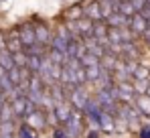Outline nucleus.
<instances>
[{
  "label": "nucleus",
  "mask_w": 150,
  "mask_h": 138,
  "mask_svg": "<svg viewBox=\"0 0 150 138\" xmlns=\"http://www.w3.org/2000/svg\"><path fill=\"white\" fill-rule=\"evenodd\" d=\"M28 21L35 24V41L41 43V45H45V47H49L51 39H53V28L49 26V23L43 21V18H39V14H33Z\"/></svg>",
  "instance_id": "1"
},
{
  "label": "nucleus",
  "mask_w": 150,
  "mask_h": 138,
  "mask_svg": "<svg viewBox=\"0 0 150 138\" xmlns=\"http://www.w3.org/2000/svg\"><path fill=\"white\" fill-rule=\"evenodd\" d=\"M89 90H87V85H77L73 87L71 92H69V97H67V102H69V106L77 110V112H81L83 108H85V104H87V100H89Z\"/></svg>",
  "instance_id": "2"
},
{
  "label": "nucleus",
  "mask_w": 150,
  "mask_h": 138,
  "mask_svg": "<svg viewBox=\"0 0 150 138\" xmlns=\"http://www.w3.org/2000/svg\"><path fill=\"white\" fill-rule=\"evenodd\" d=\"M45 90H47V87L43 85V81L39 79V75H30V79H28V83H26V100H30V102L39 108Z\"/></svg>",
  "instance_id": "3"
},
{
  "label": "nucleus",
  "mask_w": 150,
  "mask_h": 138,
  "mask_svg": "<svg viewBox=\"0 0 150 138\" xmlns=\"http://www.w3.org/2000/svg\"><path fill=\"white\" fill-rule=\"evenodd\" d=\"M16 35H18L21 43H23V49L30 47L35 43V24L30 23V21H25V23L16 24Z\"/></svg>",
  "instance_id": "4"
},
{
  "label": "nucleus",
  "mask_w": 150,
  "mask_h": 138,
  "mask_svg": "<svg viewBox=\"0 0 150 138\" xmlns=\"http://www.w3.org/2000/svg\"><path fill=\"white\" fill-rule=\"evenodd\" d=\"M140 57H142V51H140L136 41L120 45V61H138L140 63Z\"/></svg>",
  "instance_id": "5"
},
{
  "label": "nucleus",
  "mask_w": 150,
  "mask_h": 138,
  "mask_svg": "<svg viewBox=\"0 0 150 138\" xmlns=\"http://www.w3.org/2000/svg\"><path fill=\"white\" fill-rule=\"evenodd\" d=\"M23 122L28 124V126H30L33 130H37V132H43V130H47V128H49V126H47V114H45L41 108H37L33 114H28Z\"/></svg>",
  "instance_id": "6"
},
{
  "label": "nucleus",
  "mask_w": 150,
  "mask_h": 138,
  "mask_svg": "<svg viewBox=\"0 0 150 138\" xmlns=\"http://www.w3.org/2000/svg\"><path fill=\"white\" fill-rule=\"evenodd\" d=\"M128 28H130V33L138 39V37H144V33L148 31V21L142 16V14H134V16H130V23H128Z\"/></svg>",
  "instance_id": "7"
},
{
  "label": "nucleus",
  "mask_w": 150,
  "mask_h": 138,
  "mask_svg": "<svg viewBox=\"0 0 150 138\" xmlns=\"http://www.w3.org/2000/svg\"><path fill=\"white\" fill-rule=\"evenodd\" d=\"M87 53V49L83 45V41L79 39V37H73L69 43H67V51H65V57H69V59H81L83 55Z\"/></svg>",
  "instance_id": "8"
},
{
  "label": "nucleus",
  "mask_w": 150,
  "mask_h": 138,
  "mask_svg": "<svg viewBox=\"0 0 150 138\" xmlns=\"http://www.w3.org/2000/svg\"><path fill=\"white\" fill-rule=\"evenodd\" d=\"M71 112H73V108L69 106V102H61V104H55V106H53V114L57 118L59 126H65V124L69 122Z\"/></svg>",
  "instance_id": "9"
},
{
  "label": "nucleus",
  "mask_w": 150,
  "mask_h": 138,
  "mask_svg": "<svg viewBox=\"0 0 150 138\" xmlns=\"http://www.w3.org/2000/svg\"><path fill=\"white\" fill-rule=\"evenodd\" d=\"M4 37H6L4 49H6L10 55H14V53H18V51H23V43H21V39H18V35H16V26H14L12 31L4 33Z\"/></svg>",
  "instance_id": "10"
},
{
  "label": "nucleus",
  "mask_w": 150,
  "mask_h": 138,
  "mask_svg": "<svg viewBox=\"0 0 150 138\" xmlns=\"http://www.w3.org/2000/svg\"><path fill=\"white\" fill-rule=\"evenodd\" d=\"M98 130L101 134H116V128H114V118L110 114H105L103 110L98 116Z\"/></svg>",
  "instance_id": "11"
},
{
  "label": "nucleus",
  "mask_w": 150,
  "mask_h": 138,
  "mask_svg": "<svg viewBox=\"0 0 150 138\" xmlns=\"http://www.w3.org/2000/svg\"><path fill=\"white\" fill-rule=\"evenodd\" d=\"M134 108L138 110V114L142 116V118H150V97L146 93H142V95H134Z\"/></svg>",
  "instance_id": "12"
},
{
  "label": "nucleus",
  "mask_w": 150,
  "mask_h": 138,
  "mask_svg": "<svg viewBox=\"0 0 150 138\" xmlns=\"http://www.w3.org/2000/svg\"><path fill=\"white\" fill-rule=\"evenodd\" d=\"M81 16H83V4H81V0L69 4L63 10V21H79Z\"/></svg>",
  "instance_id": "13"
},
{
  "label": "nucleus",
  "mask_w": 150,
  "mask_h": 138,
  "mask_svg": "<svg viewBox=\"0 0 150 138\" xmlns=\"http://www.w3.org/2000/svg\"><path fill=\"white\" fill-rule=\"evenodd\" d=\"M10 106H12V112H14L16 122H23V120H25V110H26V95L12 97V100H10Z\"/></svg>",
  "instance_id": "14"
},
{
  "label": "nucleus",
  "mask_w": 150,
  "mask_h": 138,
  "mask_svg": "<svg viewBox=\"0 0 150 138\" xmlns=\"http://www.w3.org/2000/svg\"><path fill=\"white\" fill-rule=\"evenodd\" d=\"M49 90V95L51 100H53V104H61V102H67V97H69V92L61 85V83H53Z\"/></svg>",
  "instance_id": "15"
},
{
  "label": "nucleus",
  "mask_w": 150,
  "mask_h": 138,
  "mask_svg": "<svg viewBox=\"0 0 150 138\" xmlns=\"http://www.w3.org/2000/svg\"><path fill=\"white\" fill-rule=\"evenodd\" d=\"M103 23L108 24L110 28H124V26H128V23H130V18H126L124 14H120V12H112Z\"/></svg>",
  "instance_id": "16"
},
{
  "label": "nucleus",
  "mask_w": 150,
  "mask_h": 138,
  "mask_svg": "<svg viewBox=\"0 0 150 138\" xmlns=\"http://www.w3.org/2000/svg\"><path fill=\"white\" fill-rule=\"evenodd\" d=\"M118 65H120V57H116V55L105 53V55L100 59V67L105 69V71H110V73H114V71L118 69Z\"/></svg>",
  "instance_id": "17"
},
{
  "label": "nucleus",
  "mask_w": 150,
  "mask_h": 138,
  "mask_svg": "<svg viewBox=\"0 0 150 138\" xmlns=\"http://www.w3.org/2000/svg\"><path fill=\"white\" fill-rule=\"evenodd\" d=\"M75 23H77V33H79V39H87V37H91L93 23H91L89 18L81 16V18H79V21H75Z\"/></svg>",
  "instance_id": "18"
},
{
  "label": "nucleus",
  "mask_w": 150,
  "mask_h": 138,
  "mask_svg": "<svg viewBox=\"0 0 150 138\" xmlns=\"http://www.w3.org/2000/svg\"><path fill=\"white\" fill-rule=\"evenodd\" d=\"M132 79H138V81H150V67L148 65H142L138 63L134 73H132Z\"/></svg>",
  "instance_id": "19"
},
{
  "label": "nucleus",
  "mask_w": 150,
  "mask_h": 138,
  "mask_svg": "<svg viewBox=\"0 0 150 138\" xmlns=\"http://www.w3.org/2000/svg\"><path fill=\"white\" fill-rule=\"evenodd\" d=\"M16 136H18V138H39V132H37V130H33L28 124H25V122H18Z\"/></svg>",
  "instance_id": "20"
},
{
  "label": "nucleus",
  "mask_w": 150,
  "mask_h": 138,
  "mask_svg": "<svg viewBox=\"0 0 150 138\" xmlns=\"http://www.w3.org/2000/svg\"><path fill=\"white\" fill-rule=\"evenodd\" d=\"M43 67V57H39V55H28V61H26V69L33 73V75H37L39 71Z\"/></svg>",
  "instance_id": "21"
},
{
  "label": "nucleus",
  "mask_w": 150,
  "mask_h": 138,
  "mask_svg": "<svg viewBox=\"0 0 150 138\" xmlns=\"http://www.w3.org/2000/svg\"><path fill=\"white\" fill-rule=\"evenodd\" d=\"M0 122H16V118H14V112H12V106H10V102H6V104L0 108Z\"/></svg>",
  "instance_id": "22"
},
{
  "label": "nucleus",
  "mask_w": 150,
  "mask_h": 138,
  "mask_svg": "<svg viewBox=\"0 0 150 138\" xmlns=\"http://www.w3.org/2000/svg\"><path fill=\"white\" fill-rule=\"evenodd\" d=\"M18 122H0V136H14Z\"/></svg>",
  "instance_id": "23"
},
{
  "label": "nucleus",
  "mask_w": 150,
  "mask_h": 138,
  "mask_svg": "<svg viewBox=\"0 0 150 138\" xmlns=\"http://www.w3.org/2000/svg\"><path fill=\"white\" fill-rule=\"evenodd\" d=\"M47 51H49V47L41 45V43H37V41H35L30 47H26V49H25L26 55H39V57H45V55H47Z\"/></svg>",
  "instance_id": "24"
},
{
  "label": "nucleus",
  "mask_w": 150,
  "mask_h": 138,
  "mask_svg": "<svg viewBox=\"0 0 150 138\" xmlns=\"http://www.w3.org/2000/svg\"><path fill=\"white\" fill-rule=\"evenodd\" d=\"M0 65H2V69H4V71H10V69L14 67L12 55H10L6 49H2V51H0Z\"/></svg>",
  "instance_id": "25"
},
{
  "label": "nucleus",
  "mask_w": 150,
  "mask_h": 138,
  "mask_svg": "<svg viewBox=\"0 0 150 138\" xmlns=\"http://www.w3.org/2000/svg\"><path fill=\"white\" fill-rule=\"evenodd\" d=\"M116 12L124 14L126 18H130V16H134V14H136V10H134V6H132V2H130V0L120 2V4H118V8H116Z\"/></svg>",
  "instance_id": "26"
},
{
  "label": "nucleus",
  "mask_w": 150,
  "mask_h": 138,
  "mask_svg": "<svg viewBox=\"0 0 150 138\" xmlns=\"http://www.w3.org/2000/svg\"><path fill=\"white\" fill-rule=\"evenodd\" d=\"M47 57H49V61L53 65H63V63H65V53H61V51L49 49V51H47Z\"/></svg>",
  "instance_id": "27"
},
{
  "label": "nucleus",
  "mask_w": 150,
  "mask_h": 138,
  "mask_svg": "<svg viewBox=\"0 0 150 138\" xmlns=\"http://www.w3.org/2000/svg\"><path fill=\"white\" fill-rule=\"evenodd\" d=\"M108 43L110 45H122V35H120V28H110L108 26Z\"/></svg>",
  "instance_id": "28"
},
{
  "label": "nucleus",
  "mask_w": 150,
  "mask_h": 138,
  "mask_svg": "<svg viewBox=\"0 0 150 138\" xmlns=\"http://www.w3.org/2000/svg\"><path fill=\"white\" fill-rule=\"evenodd\" d=\"M85 69V79H87V83H96L98 79H100V65H96V67H83Z\"/></svg>",
  "instance_id": "29"
},
{
  "label": "nucleus",
  "mask_w": 150,
  "mask_h": 138,
  "mask_svg": "<svg viewBox=\"0 0 150 138\" xmlns=\"http://www.w3.org/2000/svg\"><path fill=\"white\" fill-rule=\"evenodd\" d=\"M12 61H14V67H18V69L26 67V61H28V55L25 53V49H23V51H18V53H14V55H12Z\"/></svg>",
  "instance_id": "30"
},
{
  "label": "nucleus",
  "mask_w": 150,
  "mask_h": 138,
  "mask_svg": "<svg viewBox=\"0 0 150 138\" xmlns=\"http://www.w3.org/2000/svg\"><path fill=\"white\" fill-rule=\"evenodd\" d=\"M79 63H81V67H96V65H100V59L93 57L91 53H85V55L79 59Z\"/></svg>",
  "instance_id": "31"
},
{
  "label": "nucleus",
  "mask_w": 150,
  "mask_h": 138,
  "mask_svg": "<svg viewBox=\"0 0 150 138\" xmlns=\"http://www.w3.org/2000/svg\"><path fill=\"white\" fill-rule=\"evenodd\" d=\"M148 85H150V81H138V79H132V87H134V93H136V95L146 93Z\"/></svg>",
  "instance_id": "32"
},
{
  "label": "nucleus",
  "mask_w": 150,
  "mask_h": 138,
  "mask_svg": "<svg viewBox=\"0 0 150 138\" xmlns=\"http://www.w3.org/2000/svg\"><path fill=\"white\" fill-rule=\"evenodd\" d=\"M6 75H8V79H10L12 85H18L21 83V69L18 67H12L10 71H6Z\"/></svg>",
  "instance_id": "33"
},
{
  "label": "nucleus",
  "mask_w": 150,
  "mask_h": 138,
  "mask_svg": "<svg viewBox=\"0 0 150 138\" xmlns=\"http://www.w3.org/2000/svg\"><path fill=\"white\" fill-rule=\"evenodd\" d=\"M75 77H77V83H79V85H87V79H85V69H83V67L75 69Z\"/></svg>",
  "instance_id": "34"
},
{
  "label": "nucleus",
  "mask_w": 150,
  "mask_h": 138,
  "mask_svg": "<svg viewBox=\"0 0 150 138\" xmlns=\"http://www.w3.org/2000/svg\"><path fill=\"white\" fill-rule=\"evenodd\" d=\"M61 67L63 65H51V79L55 83H59V77H61Z\"/></svg>",
  "instance_id": "35"
},
{
  "label": "nucleus",
  "mask_w": 150,
  "mask_h": 138,
  "mask_svg": "<svg viewBox=\"0 0 150 138\" xmlns=\"http://www.w3.org/2000/svg\"><path fill=\"white\" fill-rule=\"evenodd\" d=\"M81 138H101V132L96 128H85V132L81 134Z\"/></svg>",
  "instance_id": "36"
},
{
  "label": "nucleus",
  "mask_w": 150,
  "mask_h": 138,
  "mask_svg": "<svg viewBox=\"0 0 150 138\" xmlns=\"http://www.w3.org/2000/svg\"><path fill=\"white\" fill-rule=\"evenodd\" d=\"M51 138H67V134H65V128H63V126L51 128Z\"/></svg>",
  "instance_id": "37"
},
{
  "label": "nucleus",
  "mask_w": 150,
  "mask_h": 138,
  "mask_svg": "<svg viewBox=\"0 0 150 138\" xmlns=\"http://www.w3.org/2000/svg\"><path fill=\"white\" fill-rule=\"evenodd\" d=\"M130 2H132V6H134L136 12H140V10L146 6V0H130Z\"/></svg>",
  "instance_id": "38"
},
{
  "label": "nucleus",
  "mask_w": 150,
  "mask_h": 138,
  "mask_svg": "<svg viewBox=\"0 0 150 138\" xmlns=\"http://www.w3.org/2000/svg\"><path fill=\"white\" fill-rule=\"evenodd\" d=\"M138 138H150V128L148 126H140V130H138Z\"/></svg>",
  "instance_id": "39"
},
{
  "label": "nucleus",
  "mask_w": 150,
  "mask_h": 138,
  "mask_svg": "<svg viewBox=\"0 0 150 138\" xmlns=\"http://www.w3.org/2000/svg\"><path fill=\"white\" fill-rule=\"evenodd\" d=\"M4 43H6V37H4V33L0 31V51L4 49Z\"/></svg>",
  "instance_id": "40"
},
{
  "label": "nucleus",
  "mask_w": 150,
  "mask_h": 138,
  "mask_svg": "<svg viewBox=\"0 0 150 138\" xmlns=\"http://www.w3.org/2000/svg\"><path fill=\"white\" fill-rule=\"evenodd\" d=\"M6 102H8V100H6V95H4V93L0 92V108H2V106H4Z\"/></svg>",
  "instance_id": "41"
},
{
  "label": "nucleus",
  "mask_w": 150,
  "mask_h": 138,
  "mask_svg": "<svg viewBox=\"0 0 150 138\" xmlns=\"http://www.w3.org/2000/svg\"><path fill=\"white\" fill-rule=\"evenodd\" d=\"M142 39H144V41L148 43V47H150V31H146V33H144V37H142Z\"/></svg>",
  "instance_id": "42"
},
{
  "label": "nucleus",
  "mask_w": 150,
  "mask_h": 138,
  "mask_svg": "<svg viewBox=\"0 0 150 138\" xmlns=\"http://www.w3.org/2000/svg\"><path fill=\"white\" fill-rule=\"evenodd\" d=\"M105 2H112V4H120V0H105Z\"/></svg>",
  "instance_id": "43"
},
{
  "label": "nucleus",
  "mask_w": 150,
  "mask_h": 138,
  "mask_svg": "<svg viewBox=\"0 0 150 138\" xmlns=\"http://www.w3.org/2000/svg\"><path fill=\"white\" fill-rule=\"evenodd\" d=\"M146 95H148V97H150V85H148V90H146Z\"/></svg>",
  "instance_id": "44"
},
{
  "label": "nucleus",
  "mask_w": 150,
  "mask_h": 138,
  "mask_svg": "<svg viewBox=\"0 0 150 138\" xmlns=\"http://www.w3.org/2000/svg\"><path fill=\"white\" fill-rule=\"evenodd\" d=\"M0 138H12V136H0Z\"/></svg>",
  "instance_id": "45"
},
{
  "label": "nucleus",
  "mask_w": 150,
  "mask_h": 138,
  "mask_svg": "<svg viewBox=\"0 0 150 138\" xmlns=\"http://www.w3.org/2000/svg\"><path fill=\"white\" fill-rule=\"evenodd\" d=\"M146 4H148V6H150V0H146Z\"/></svg>",
  "instance_id": "46"
},
{
  "label": "nucleus",
  "mask_w": 150,
  "mask_h": 138,
  "mask_svg": "<svg viewBox=\"0 0 150 138\" xmlns=\"http://www.w3.org/2000/svg\"><path fill=\"white\" fill-rule=\"evenodd\" d=\"M12 138H18V136H16V134H14V136H12Z\"/></svg>",
  "instance_id": "47"
},
{
  "label": "nucleus",
  "mask_w": 150,
  "mask_h": 138,
  "mask_svg": "<svg viewBox=\"0 0 150 138\" xmlns=\"http://www.w3.org/2000/svg\"><path fill=\"white\" fill-rule=\"evenodd\" d=\"M2 2H6V0H2Z\"/></svg>",
  "instance_id": "48"
}]
</instances>
